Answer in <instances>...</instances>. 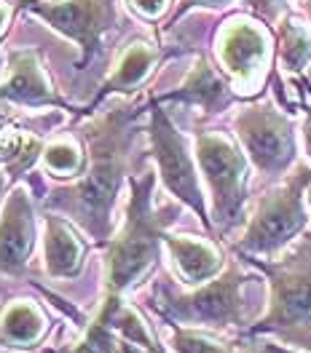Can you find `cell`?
I'll return each instance as SVG.
<instances>
[{
	"instance_id": "ba28073f",
	"label": "cell",
	"mask_w": 311,
	"mask_h": 353,
	"mask_svg": "<svg viewBox=\"0 0 311 353\" xmlns=\"http://www.w3.org/2000/svg\"><path fill=\"white\" fill-rule=\"evenodd\" d=\"M24 6L84 48L81 67L94 57L102 35L115 22L113 0H27Z\"/></svg>"
},
{
	"instance_id": "cb8c5ba5",
	"label": "cell",
	"mask_w": 311,
	"mask_h": 353,
	"mask_svg": "<svg viewBox=\"0 0 311 353\" xmlns=\"http://www.w3.org/2000/svg\"><path fill=\"white\" fill-rule=\"evenodd\" d=\"M6 22H8V8H6V6H0V32H3Z\"/></svg>"
},
{
	"instance_id": "ffe728a7",
	"label": "cell",
	"mask_w": 311,
	"mask_h": 353,
	"mask_svg": "<svg viewBox=\"0 0 311 353\" xmlns=\"http://www.w3.org/2000/svg\"><path fill=\"white\" fill-rule=\"evenodd\" d=\"M175 351L178 353H236L231 345H223V343H215L204 334H196V332H185V330H175Z\"/></svg>"
},
{
	"instance_id": "8fae6325",
	"label": "cell",
	"mask_w": 311,
	"mask_h": 353,
	"mask_svg": "<svg viewBox=\"0 0 311 353\" xmlns=\"http://www.w3.org/2000/svg\"><path fill=\"white\" fill-rule=\"evenodd\" d=\"M32 249V206L27 190L17 188L0 214V273L17 276Z\"/></svg>"
},
{
	"instance_id": "6da1fadb",
	"label": "cell",
	"mask_w": 311,
	"mask_h": 353,
	"mask_svg": "<svg viewBox=\"0 0 311 353\" xmlns=\"http://www.w3.org/2000/svg\"><path fill=\"white\" fill-rule=\"evenodd\" d=\"M140 115V105H118L113 108L89 134L91 163L86 174L73 188L59 190L48 199V206L73 214L86 233L94 239H105L111 230V209L121 176L126 172L129 155V123Z\"/></svg>"
},
{
	"instance_id": "7a4b0ae2",
	"label": "cell",
	"mask_w": 311,
	"mask_h": 353,
	"mask_svg": "<svg viewBox=\"0 0 311 353\" xmlns=\"http://www.w3.org/2000/svg\"><path fill=\"white\" fill-rule=\"evenodd\" d=\"M153 172L132 179L126 220L108 249V294H121L153 268L164 241V228L178 214L172 206L153 209Z\"/></svg>"
},
{
	"instance_id": "e0dca14e",
	"label": "cell",
	"mask_w": 311,
	"mask_h": 353,
	"mask_svg": "<svg viewBox=\"0 0 311 353\" xmlns=\"http://www.w3.org/2000/svg\"><path fill=\"white\" fill-rule=\"evenodd\" d=\"M0 334L8 345L27 348L44 334V316L30 303H14L0 319Z\"/></svg>"
},
{
	"instance_id": "5bb4252c",
	"label": "cell",
	"mask_w": 311,
	"mask_h": 353,
	"mask_svg": "<svg viewBox=\"0 0 311 353\" xmlns=\"http://www.w3.org/2000/svg\"><path fill=\"white\" fill-rule=\"evenodd\" d=\"M164 243L169 246L180 276L188 284H207L220 273L223 257L209 241L188 239V236H164Z\"/></svg>"
},
{
	"instance_id": "9c48e42d",
	"label": "cell",
	"mask_w": 311,
	"mask_h": 353,
	"mask_svg": "<svg viewBox=\"0 0 311 353\" xmlns=\"http://www.w3.org/2000/svg\"><path fill=\"white\" fill-rule=\"evenodd\" d=\"M151 142H153V155L158 161V174L164 179V185L169 188V193H175L182 203H188L204 225H207V212H204V199H201L199 179L191 153L185 148V139L172 126V121L167 118V112L156 105L151 110Z\"/></svg>"
},
{
	"instance_id": "2e32d148",
	"label": "cell",
	"mask_w": 311,
	"mask_h": 353,
	"mask_svg": "<svg viewBox=\"0 0 311 353\" xmlns=\"http://www.w3.org/2000/svg\"><path fill=\"white\" fill-rule=\"evenodd\" d=\"M158 48L151 43H132L124 54H121V59H118V65H115V72H113L111 78H108V83L102 88V94H100V99L105 97V94H111V91H132L137 88L145 78H148V72L153 70V65L158 62Z\"/></svg>"
},
{
	"instance_id": "5b68a950",
	"label": "cell",
	"mask_w": 311,
	"mask_h": 353,
	"mask_svg": "<svg viewBox=\"0 0 311 353\" xmlns=\"http://www.w3.org/2000/svg\"><path fill=\"white\" fill-rule=\"evenodd\" d=\"M196 158L215 201V222L220 230L242 220L247 201V161L239 148L220 132H199Z\"/></svg>"
},
{
	"instance_id": "d4e9b609",
	"label": "cell",
	"mask_w": 311,
	"mask_h": 353,
	"mask_svg": "<svg viewBox=\"0 0 311 353\" xmlns=\"http://www.w3.org/2000/svg\"><path fill=\"white\" fill-rule=\"evenodd\" d=\"M303 11H306V19L311 24V0H303Z\"/></svg>"
},
{
	"instance_id": "484cf974",
	"label": "cell",
	"mask_w": 311,
	"mask_h": 353,
	"mask_svg": "<svg viewBox=\"0 0 311 353\" xmlns=\"http://www.w3.org/2000/svg\"><path fill=\"white\" fill-rule=\"evenodd\" d=\"M306 193H309L306 199H309V209H311V182H309V188H306Z\"/></svg>"
},
{
	"instance_id": "d6986e66",
	"label": "cell",
	"mask_w": 311,
	"mask_h": 353,
	"mask_svg": "<svg viewBox=\"0 0 311 353\" xmlns=\"http://www.w3.org/2000/svg\"><path fill=\"white\" fill-rule=\"evenodd\" d=\"M44 163L57 176H73L81 172V153L70 142H54L44 150Z\"/></svg>"
},
{
	"instance_id": "44dd1931",
	"label": "cell",
	"mask_w": 311,
	"mask_h": 353,
	"mask_svg": "<svg viewBox=\"0 0 311 353\" xmlns=\"http://www.w3.org/2000/svg\"><path fill=\"white\" fill-rule=\"evenodd\" d=\"M129 3H132L142 17H148V19L161 17V14L167 11V6H169V0H129Z\"/></svg>"
},
{
	"instance_id": "603a6c76",
	"label": "cell",
	"mask_w": 311,
	"mask_h": 353,
	"mask_svg": "<svg viewBox=\"0 0 311 353\" xmlns=\"http://www.w3.org/2000/svg\"><path fill=\"white\" fill-rule=\"evenodd\" d=\"M303 145H306V153L311 158V115L303 121Z\"/></svg>"
},
{
	"instance_id": "4fadbf2b",
	"label": "cell",
	"mask_w": 311,
	"mask_h": 353,
	"mask_svg": "<svg viewBox=\"0 0 311 353\" xmlns=\"http://www.w3.org/2000/svg\"><path fill=\"white\" fill-rule=\"evenodd\" d=\"M164 99L196 105V108H201V110L207 112H218L231 102V88L223 81L220 72L209 65L204 57H199L196 65L191 67L188 78L178 86V91L167 94Z\"/></svg>"
},
{
	"instance_id": "52a82bcc",
	"label": "cell",
	"mask_w": 311,
	"mask_h": 353,
	"mask_svg": "<svg viewBox=\"0 0 311 353\" xmlns=\"http://www.w3.org/2000/svg\"><path fill=\"white\" fill-rule=\"evenodd\" d=\"M234 126L258 172L276 176L292 163L295 134L288 115L274 110L271 105H249L239 110Z\"/></svg>"
},
{
	"instance_id": "3957f363",
	"label": "cell",
	"mask_w": 311,
	"mask_h": 353,
	"mask_svg": "<svg viewBox=\"0 0 311 353\" xmlns=\"http://www.w3.org/2000/svg\"><path fill=\"white\" fill-rule=\"evenodd\" d=\"M271 281V308L252 332H276L311 351V236L282 263H258Z\"/></svg>"
},
{
	"instance_id": "ac0fdd59",
	"label": "cell",
	"mask_w": 311,
	"mask_h": 353,
	"mask_svg": "<svg viewBox=\"0 0 311 353\" xmlns=\"http://www.w3.org/2000/svg\"><path fill=\"white\" fill-rule=\"evenodd\" d=\"M279 62L290 72H301L311 62V32L295 19L279 24Z\"/></svg>"
},
{
	"instance_id": "8992f818",
	"label": "cell",
	"mask_w": 311,
	"mask_h": 353,
	"mask_svg": "<svg viewBox=\"0 0 311 353\" xmlns=\"http://www.w3.org/2000/svg\"><path fill=\"white\" fill-rule=\"evenodd\" d=\"M245 276L231 268L223 276L209 279L191 294H172L169 289L158 292V310L175 321L207 324V327H234L245 321Z\"/></svg>"
},
{
	"instance_id": "9a60e30c",
	"label": "cell",
	"mask_w": 311,
	"mask_h": 353,
	"mask_svg": "<svg viewBox=\"0 0 311 353\" xmlns=\"http://www.w3.org/2000/svg\"><path fill=\"white\" fill-rule=\"evenodd\" d=\"M46 268L51 276H75L81 270L84 246L67 230V225L59 217H46V239H44Z\"/></svg>"
},
{
	"instance_id": "4316f807",
	"label": "cell",
	"mask_w": 311,
	"mask_h": 353,
	"mask_svg": "<svg viewBox=\"0 0 311 353\" xmlns=\"http://www.w3.org/2000/svg\"><path fill=\"white\" fill-rule=\"evenodd\" d=\"M0 188H3V176H0Z\"/></svg>"
},
{
	"instance_id": "30bf717a",
	"label": "cell",
	"mask_w": 311,
	"mask_h": 353,
	"mask_svg": "<svg viewBox=\"0 0 311 353\" xmlns=\"http://www.w3.org/2000/svg\"><path fill=\"white\" fill-rule=\"evenodd\" d=\"M271 41L263 27L249 19H228L218 35V57L236 86L252 83L268 65Z\"/></svg>"
},
{
	"instance_id": "7c38bea8",
	"label": "cell",
	"mask_w": 311,
	"mask_h": 353,
	"mask_svg": "<svg viewBox=\"0 0 311 353\" xmlns=\"http://www.w3.org/2000/svg\"><path fill=\"white\" fill-rule=\"evenodd\" d=\"M0 99L22 102V105H59L57 91L51 88L41 62L32 51L11 54L8 78L0 83Z\"/></svg>"
},
{
	"instance_id": "7402d4cb",
	"label": "cell",
	"mask_w": 311,
	"mask_h": 353,
	"mask_svg": "<svg viewBox=\"0 0 311 353\" xmlns=\"http://www.w3.org/2000/svg\"><path fill=\"white\" fill-rule=\"evenodd\" d=\"M231 0H180L178 11H175V17H172V24H175V19H180L188 8H194V6H207V8H220V6H228Z\"/></svg>"
},
{
	"instance_id": "277c9868",
	"label": "cell",
	"mask_w": 311,
	"mask_h": 353,
	"mask_svg": "<svg viewBox=\"0 0 311 353\" xmlns=\"http://www.w3.org/2000/svg\"><path fill=\"white\" fill-rule=\"evenodd\" d=\"M311 182L309 166H298L295 174L276 190L261 199L255 214L249 217L242 241L236 243L239 252L247 254H274L288 246L309 222L306 212V188Z\"/></svg>"
}]
</instances>
